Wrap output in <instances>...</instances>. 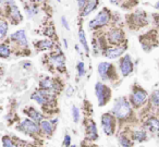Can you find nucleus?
Segmentation results:
<instances>
[{"instance_id": "f257e3e1", "label": "nucleus", "mask_w": 159, "mask_h": 147, "mask_svg": "<svg viewBox=\"0 0 159 147\" xmlns=\"http://www.w3.org/2000/svg\"><path fill=\"white\" fill-rule=\"evenodd\" d=\"M112 113L120 120H125L131 114V107L124 97L117 99L116 103L112 108Z\"/></svg>"}, {"instance_id": "f03ea898", "label": "nucleus", "mask_w": 159, "mask_h": 147, "mask_svg": "<svg viewBox=\"0 0 159 147\" xmlns=\"http://www.w3.org/2000/svg\"><path fill=\"white\" fill-rule=\"evenodd\" d=\"M109 19H110V12L107 9H102L99 13L96 16V18L94 20H92L89 24V30H95L98 27H102L104 25L108 24Z\"/></svg>"}, {"instance_id": "7ed1b4c3", "label": "nucleus", "mask_w": 159, "mask_h": 147, "mask_svg": "<svg viewBox=\"0 0 159 147\" xmlns=\"http://www.w3.org/2000/svg\"><path fill=\"white\" fill-rule=\"evenodd\" d=\"M95 92H96V96H97L99 106L106 105V103H108L109 98H110V95H111L110 88L107 87V86L102 83H96Z\"/></svg>"}, {"instance_id": "20e7f679", "label": "nucleus", "mask_w": 159, "mask_h": 147, "mask_svg": "<svg viewBox=\"0 0 159 147\" xmlns=\"http://www.w3.org/2000/svg\"><path fill=\"white\" fill-rule=\"evenodd\" d=\"M18 130L25 134H29V135H34V134H37L39 132V127L36 124V122H34L33 120H30V119L23 120L19 124Z\"/></svg>"}, {"instance_id": "39448f33", "label": "nucleus", "mask_w": 159, "mask_h": 147, "mask_svg": "<svg viewBox=\"0 0 159 147\" xmlns=\"http://www.w3.org/2000/svg\"><path fill=\"white\" fill-rule=\"evenodd\" d=\"M102 129H104V132L107 135H112L113 132H115L116 119L111 114L105 113L102 117Z\"/></svg>"}, {"instance_id": "423d86ee", "label": "nucleus", "mask_w": 159, "mask_h": 147, "mask_svg": "<svg viewBox=\"0 0 159 147\" xmlns=\"http://www.w3.org/2000/svg\"><path fill=\"white\" fill-rule=\"evenodd\" d=\"M146 98H147V93L144 90H142V88L136 87L133 90V94L131 96V103H132V105L134 107L137 108L145 103Z\"/></svg>"}, {"instance_id": "0eeeda50", "label": "nucleus", "mask_w": 159, "mask_h": 147, "mask_svg": "<svg viewBox=\"0 0 159 147\" xmlns=\"http://www.w3.org/2000/svg\"><path fill=\"white\" fill-rule=\"evenodd\" d=\"M120 70L122 72L123 76H128L130 73L133 72V63L131 57L129 55H126L124 58H122L120 61Z\"/></svg>"}, {"instance_id": "6e6552de", "label": "nucleus", "mask_w": 159, "mask_h": 147, "mask_svg": "<svg viewBox=\"0 0 159 147\" xmlns=\"http://www.w3.org/2000/svg\"><path fill=\"white\" fill-rule=\"evenodd\" d=\"M108 40L112 45H119L124 42V34L121 30H112L108 34Z\"/></svg>"}, {"instance_id": "1a4fd4ad", "label": "nucleus", "mask_w": 159, "mask_h": 147, "mask_svg": "<svg viewBox=\"0 0 159 147\" xmlns=\"http://www.w3.org/2000/svg\"><path fill=\"white\" fill-rule=\"evenodd\" d=\"M111 72H113V67L108 62H102L98 66V73L100 74L102 80L111 79Z\"/></svg>"}, {"instance_id": "9d476101", "label": "nucleus", "mask_w": 159, "mask_h": 147, "mask_svg": "<svg viewBox=\"0 0 159 147\" xmlns=\"http://www.w3.org/2000/svg\"><path fill=\"white\" fill-rule=\"evenodd\" d=\"M10 38H11L12 42L16 43V44H18L19 46H21V47H26L27 46V38H26V35H25V32L23 31V30L13 33Z\"/></svg>"}, {"instance_id": "9b49d317", "label": "nucleus", "mask_w": 159, "mask_h": 147, "mask_svg": "<svg viewBox=\"0 0 159 147\" xmlns=\"http://www.w3.org/2000/svg\"><path fill=\"white\" fill-rule=\"evenodd\" d=\"M9 10H8V14H9V18L11 19V21L16 24H18L20 21H22V16H21V12L19 10V8L16 5H10L8 6Z\"/></svg>"}, {"instance_id": "f8f14e48", "label": "nucleus", "mask_w": 159, "mask_h": 147, "mask_svg": "<svg viewBox=\"0 0 159 147\" xmlns=\"http://www.w3.org/2000/svg\"><path fill=\"white\" fill-rule=\"evenodd\" d=\"M98 2H99V0H86L84 7L82 8L83 10H82V12H81V16H89V13H92V12L96 9V7L98 6Z\"/></svg>"}, {"instance_id": "ddd939ff", "label": "nucleus", "mask_w": 159, "mask_h": 147, "mask_svg": "<svg viewBox=\"0 0 159 147\" xmlns=\"http://www.w3.org/2000/svg\"><path fill=\"white\" fill-rule=\"evenodd\" d=\"M124 50H125V46H117L115 48L107 49L106 53H105V56L108 59H116V58L120 57L124 53Z\"/></svg>"}, {"instance_id": "4468645a", "label": "nucleus", "mask_w": 159, "mask_h": 147, "mask_svg": "<svg viewBox=\"0 0 159 147\" xmlns=\"http://www.w3.org/2000/svg\"><path fill=\"white\" fill-rule=\"evenodd\" d=\"M86 136L89 140H97L98 135H97V129H96V124L94 123V121L89 120V123H87V129H86Z\"/></svg>"}, {"instance_id": "2eb2a0df", "label": "nucleus", "mask_w": 159, "mask_h": 147, "mask_svg": "<svg viewBox=\"0 0 159 147\" xmlns=\"http://www.w3.org/2000/svg\"><path fill=\"white\" fill-rule=\"evenodd\" d=\"M50 61L52 62V64L57 68H63L64 61H66V58L62 55L61 53H53L50 57Z\"/></svg>"}, {"instance_id": "dca6fc26", "label": "nucleus", "mask_w": 159, "mask_h": 147, "mask_svg": "<svg viewBox=\"0 0 159 147\" xmlns=\"http://www.w3.org/2000/svg\"><path fill=\"white\" fill-rule=\"evenodd\" d=\"M40 129H42V131L44 132L45 134L51 135L53 130H55V127H53V123L51 122V121L44 120V121H40Z\"/></svg>"}, {"instance_id": "f3484780", "label": "nucleus", "mask_w": 159, "mask_h": 147, "mask_svg": "<svg viewBox=\"0 0 159 147\" xmlns=\"http://www.w3.org/2000/svg\"><path fill=\"white\" fill-rule=\"evenodd\" d=\"M24 112H26L27 114H29V117L32 119V120H34L35 122H40V121L43 120V114L40 113L39 111H37L36 109H34V108H29V109H26Z\"/></svg>"}, {"instance_id": "a211bd4d", "label": "nucleus", "mask_w": 159, "mask_h": 147, "mask_svg": "<svg viewBox=\"0 0 159 147\" xmlns=\"http://www.w3.org/2000/svg\"><path fill=\"white\" fill-rule=\"evenodd\" d=\"M146 127L149 131H152V133L159 131V120L156 118H150L146 121Z\"/></svg>"}, {"instance_id": "6ab92c4d", "label": "nucleus", "mask_w": 159, "mask_h": 147, "mask_svg": "<svg viewBox=\"0 0 159 147\" xmlns=\"http://www.w3.org/2000/svg\"><path fill=\"white\" fill-rule=\"evenodd\" d=\"M40 87L46 88V90H56L55 81L49 79V77H45L40 81Z\"/></svg>"}, {"instance_id": "aec40b11", "label": "nucleus", "mask_w": 159, "mask_h": 147, "mask_svg": "<svg viewBox=\"0 0 159 147\" xmlns=\"http://www.w3.org/2000/svg\"><path fill=\"white\" fill-rule=\"evenodd\" d=\"M53 46V43L51 40H40L36 44V48L38 50L43 51V50H47V49H50Z\"/></svg>"}, {"instance_id": "412c9836", "label": "nucleus", "mask_w": 159, "mask_h": 147, "mask_svg": "<svg viewBox=\"0 0 159 147\" xmlns=\"http://www.w3.org/2000/svg\"><path fill=\"white\" fill-rule=\"evenodd\" d=\"M11 55V50H10L9 46L7 44H0V58L7 59Z\"/></svg>"}, {"instance_id": "4be33fe9", "label": "nucleus", "mask_w": 159, "mask_h": 147, "mask_svg": "<svg viewBox=\"0 0 159 147\" xmlns=\"http://www.w3.org/2000/svg\"><path fill=\"white\" fill-rule=\"evenodd\" d=\"M79 38H80V43H81V45H82L83 47H84L86 53H89V45H87L86 37H85V33H84V31H83V30H80Z\"/></svg>"}, {"instance_id": "5701e85b", "label": "nucleus", "mask_w": 159, "mask_h": 147, "mask_svg": "<svg viewBox=\"0 0 159 147\" xmlns=\"http://www.w3.org/2000/svg\"><path fill=\"white\" fill-rule=\"evenodd\" d=\"M8 29H9V25L6 21L0 20V40H2L3 38L7 35Z\"/></svg>"}, {"instance_id": "b1692460", "label": "nucleus", "mask_w": 159, "mask_h": 147, "mask_svg": "<svg viewBox=\"0 0 159 147\" xmlns=\"http://www.w3.org/2000/svg\"><path fill=\"white\" fill-rule=\"evenodd\" d=\"M146 138V133L145 131L141 130V131H135L133 133V140H136V142H143Z\"/></svg>"}, {"instance_id": "393cba45", "label": "nucleus", "mask_w": 159, "mask_h": 147, "mask_svg": "<svg viewBox=\"0 0 159 147\" xmlns=\"http://www.w3.org/2000/svg\"><path fill=\"white\" fill-rule=\"evenodd\" d=\"M32 99H33V100H35L37 103H39V105H44V103H47L46 98H45V97L43 96V95L40 94L39 92H38V93H34V94L32 95Z\"/></svg>"}, {"instance_id": "a878e982", "label": "nucleus", "mask_w": 159, "mask_h": 147, "mask_svg": "<svg viewBox=\"0 0 159 147\" xmlns=\"http://www.w3.org/2000/svg\"><path fill=\"white\" fill-rule=\"evenodd\" d=\"M2 145L6 147H13L16 146V143L9 137V136H3L2 137Z\"/></svg>"}, {"instance_id": "bb28decb", "label": "nucleus", "mask_w": 159, "mask_h": 147, "mask_svg": "<svg viewBox=\"0 0 159 147\" xmlns=\"http://www.w3.org/2000/svg\"><path fill=\"white\" fill-rule=\"evenodd\" d=\"M150 103L154 106H159V90L154 92V94L150 97Z\"/></svg>"}, {"instance_id": "cd10ccee", "label": "nucleus", "mask_w": 159, "mask_h": 147, "mask_svg": "<svg viewBox=\"0 0 159 147\" xmlns=\"http://www.w3.org/2000/svg\"><path fill=\"white\" fill-rule=\"evenodd\" d=\"M72 114H73V120H74V122L77 123L80 120V110H79V108L75 107V106L72 107Z\"/></svg>"}, {"instance_id": "c85d7f7f", "label": "nucleus", "mask_w": 159, "mask_h": 147, "mask_svg": "<svg viewBox=\"0 0 159 147\" xmlns=\"http://www.w3.org/2000/svg\"><path fill=\"white\" fill-rule=\"evenodd\" d=\"M119 142L122 146H132V142H130V140H128V137H124V136H120Z\"/></svg>"}, {"instance_id": "c756f323", "label": "nucleus", "mask_w": 159, "mask_h": 147, "mask_svg": "<svg viewBox=\"0 0 159 147\" xmlns=\"http://www.w3.org/2000/svg\"><path fill=\"white\" fill-rule=\"evenodd\" d=\"M77 73H79V77H82L85 73V69H84V63L83 62H79L77 64Z\"/></svg>"}, {"instance_id": "7c9ffc66", "label": "nucleus", "mask_w": 159, "mask_h": 147, "mask_svg": "<svg viewBox=\"0 0 159 147\" xmlns=\"http://www.w3.org/2000/svg\"><path fill=\"white\" fill-rule=\"evenodd\" d=\"M14 0H0V5H6V6H10L13 5Z\"/></svg>"}, {"instance_id": "2f4dec72", "label": "nucleus", "mask_w": 159, "mask_h": 147, "mask_svg": "<svg viewBox=\"0 0 159 147\" xmlns=\"http://www.w3.org/2000/svg\"><path fill=\"white\" fill-rule=\"evenodd\" d=\"M61 22H62V25L66 27V30L70 31V26H69V24H68V21H66V19L64 18V16H62V18H61Z\"/></svg>"}, {"instance_id": "473e14b6", "label": "nucleus", "mask_w": 159, "mask_h": 147, "mask_svg": "<svg viewBox=\"0 0 159 147\" xmlns=\"http://www.w3.org/2000/svg\"><path fill=\"white\" fill-rule=\"evenodd\" d=\"M70 144H71L70 135H66V137H64V140H63V145H64V146H70Z\"/></svg>"}, {"instance_id": "72a5a7b5", "label": "nucleus", "mask_w": 159, "mask_h": 147, "mask_svg": "<svg viewBox=\"0 0 159 147\" xmlns=\"http://www.w3.org/2000/svg\"><path fill=\"white\" fill-rule=\"evenodd\" d=\"M85 2H86V0H77V5H79V8L82 10V8L84 7Z\"/></svg>"}, {"instance_id": "f704fd0d", "label": "nucleus", "mask_w": 159, "mask_h": 147, "mask_svg": "<svg viewBox=\"0 0 159 147\" xmlns=\"http://www.w3.org/2000/svg\"><path fill=\"white\" fill-rule=\"evenodd\" d=\"M121 0H110V2L113 3V5H117V3H119Z\"/></svg>"}, {"instance_id": "c9c22d12", "label": "nucleus", "mask_w": 159, "mask_h": 147, "mask_svg": "<svg viewBox=\"0 0 159 147\" xmlns=\"http://www.w3.org/2000/svg\"><path fill=\"white\" fill-rule=\"evenodd\" d=\"M72 90H73L72 87H69V90H68V96H71V95H72V94H71V92H72Z\"/></svg>"}, {"instance_id": "e433bc0d", "label": "nucleus", "mask_w": 159, "mask_h": 147, "mask_svg": "<svg viewBox=\"0 0 159 147\" xmlns=\"http://www.w3.org/2000/svg\"><path fill=\"white\" fill-rule=\"evenodd\" d=\"M155 8H156V9H159V0H158V2L155 5Z\"/></svg>"}, {"instance_id": "4c0bfd02", "label": "nucleus", "mask_w": 159, "mask_h": 147, "mask_svg": "<svg viewBox=\"0 0 159 147\" xmlns=\"http://www.w3.org/2000/svg\"><path fill=\"white\" fill-rule=\"evenodd\" d=\"M33 1H35V2H43L45 0H33Z\"/></svg>"}, {"instance_id": "58836bf2", "label": "nucleus", "mask_w": 159, "mask_h": 147, "mask_svg": "<svg viewBox=\"0 0 159 147\" xmlns=\"http://www.w3.org/2000/svg\"><path fill=\"white\" fill-rule=\"evenodd\" d=\"M63 42H64V46H66V48H68V43H66V40L64 39Z\"/></svg>"}, {"instance_id": "ea45409f", "label": "nucleus", "mask_w": 159, "mask_h": 147, "mask_svg": "<svg viewBox=\"0 0 159 147\" xmlns=\"http://www.w3.org/2000/svg\"><path fill=\"white\" fill-rule=\"evenodd\" d=\"M58 1H59V2H60V1H61V0H58Z\"/></svg>"}]
</instances>
